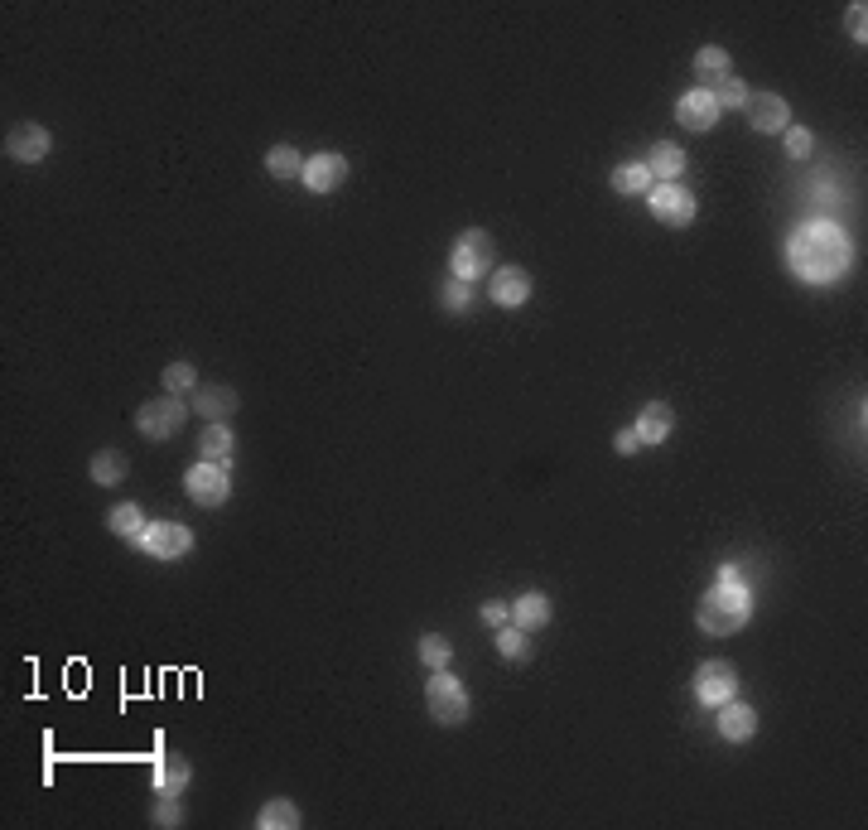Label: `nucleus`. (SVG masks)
I'll list each match as a JSON object with an SVG mask.
<instances>
[{
	"label": "nucleus",
	"instance_id": "f257e3e1",
	"mask_svg": "<svg viewBox=\"0 0 868 830\" xmlns=\"http://www.w3.org/2000/svg\"><path fill=\"white\" fill-rule=\"evenodd\" d=\"M787 261H791V271H796L801 280L825 285V280H835V276H844V271H849L854 251H849V237H844L835 222L815 218V222H801V227L791 232Z\"/></svg>",
	"mask_w": 868,
	"mask_h": 830
},
{
	"label": "nucleus",
	"instance_id": "f03ea898",
	"mask_svg": "<svg viewBox=\"0 0 868 830\" xmlns=\"http://www.w3.org/2000/svg\"><path fill=\"white\" fill-rule=\"evenodd\" d=\"M700 628L714 637H729L738 633L748 618H753V594H748V584L733 580V584H714L705 599H700Z\"/></svg>",
	"mask_w": 868,
	"mask_h": 830
},
{
	"label": "nucleus",
	"instance_id": "7ed1b4c3",
	"mask_svg": "<svg viewBox=\"0 0 868 830\" xmlns=\"http://www.w3.org/2000/svg\"><path fill=\"white\" fill-rule=\"evenodd\" d=\"M497 242H492V232H483V227H468L463 232L459 242H454V251H449V276L454 280H483V276H492L497 266Z\"/></svg>",
	"mask_w": 868,
	"mask_h": 830
},
{
	"label": "nucleus",
	"instance_id": "20e7f679",
	"mask_svg": "<svg viewBox=\"0 0 868 830\" xmlns=\"http://www.w3.org/2000/svg\"><path fill=\"white\" fill-rule=\"evenodd\" d=\"M184 420H189V401L184 396H155V401H145L136 411V430L145 435V440H174L179 430H184Z\"/></svg>",
	"mask_w": 868,
	"mask_h": 830
},
{
	"label": "nucleus",
	"instance_id": "39448f33",
	"mask_svg": "<svg viewBox=\"0 0 868 830\" xmlns=\"http://www.w3.org/2000/svg\"><path fill=\"white\" fill-rule=\"evenodd\" d=\"M425 705H430L434 724H444V729H454V724L468 720V691H463L459 676H449V671H430Z\"/></svg>",
	"mask_w": 868,
	"mask_h": 830
},
{
	"label": "nucleus",
	"instance_id": "423d86ee",
	"mask_svg": "<svg viewBox=\"0 0 868 830\" xmlns=\"http://www.w3.org/2000/svg\"><path fill=\"white\" fill-rule=\"evenodd\" d=\"M184 493H189L198 507H222L227 493H232V473H227V464L198 459V464L184 473Z\"/></svg>",
	"mask_w": 868,
	"mask_h": 830
},
{
	"label": "nucleus",
	"instance_id": "0eeeda50",
	"mask_svg": "<svg viewBox=\"0 0 868 830\" xmlns=\"http://www.w3.org/2000/svg\"><path fill=\"white\" fill-rule=\"evenodd\" d=\"M647 203H651V213H656V222H666V227L695 222V194L680 189V184H651Z\"/></svg>",
	"mask_w": 868,
	"mask_h": 830
},
{
	"label": "nucleus",
	"instance_id": "6e6552de",
	"mask_svg": "<svg viewBox=\"0 0 868 830\" xmlns=\"http://www.w3.org/2000/svg\"><path fill=\"white\" fill-rule=\"evenodd\" d=\"M140 546L155 555V560H179V555H189L193 531L184 522H150L145 536H140Z\"/></svg>",
	"mask_w": 868,
	"mask_h": 830
},
{
	"label": "nucleus",
	"instance_id": "1a4fd4ad",
	"mask_svg": "<svg viewBox=\"0 0 868 830\" xmlns=\"http://www.w3.org/2000/svg\"><path fill=\"white\" fill-rule=\"evenodd\" d=\"M738 695V671L733 662H705L695 671V700L700 705H724Z\"/></svg>",
	"mask_w": 868,
	"mask_h": 830
},
{
	"label": "nucleus",
	"instance_id": "9d476101",
	"mask_svg": "<svg viewBox=\"0 0 868 830\" xmlns=\"http://www.w3.org/2000/svg\"><path fill=\"white\" fill-rule=\"evenodd\" d=\"M304 189L309 194H333L338 184H348V160L338 155V150H319L314 160H304Z\"/></svg>",
	"mask_w": 868,
	"mask_h": 830
},
{
	"label": "nucleus",
	"instance_id": "9b49d317",
	"mask_svg": "<svg viewBox=\"0 0 868 830\" xmlns=\"http://www.w3.org/2000/svg\"><path fill=\"white\" fill-rule=\"evenodd\" d=\"M49 150H54V136H49V126H39V121H20V126H10V136H5V155H10V160H25V165L44 160Z\"/></svg>",
	"mask_w": 868,
	"mask_h": 830
},
{
	"label": "nucleus",
	"instance_id": "f8f14e48",
	"mask_svg": "<svg viewBox=\"0 0 868 830\" xmlns=\"http://www.w3.org/2000/svg\"><path fill=\"white\" fill-rule=\"evenodd\" d=\"M743 111H748L753 131H762V136H782V131L791 126V107L777 97V92H753Z\"/></svg>",
	"mask_w": 868,
	"mask_h": 830
},
{
	"label": "nucleus",
	"instance_id": "ddd939ff",
	"mask_svg": "<svg viewBox=\"0 0 868 830\" xmlns=\"http://www.w3.org/2000/svg\"><path fill=\"white\" fill-rule=\"evenodd\" d=\"M719 116H724V111H719V102H714L709 87H695V92H685V97L676 102V121L685 126V131H709Z\"/></svg>",
	"mask_w": 868,
	"mask_h": 830
},
{
	"label": "nucleus",
	"instance_id": "4468645a",
	"mask_svg": "<svg viewBox=\"0 0 868 830\" xmlns=\"http://www.w3.org/2000/svg\"><path fill=\"white\" fill-rule=\"evenodd\" d=\"M488 295H492V305L521 309L526 300H531V276H526L521 266H497V271H492Z\"/></svg>",
	"mask_w": 868,
	"mask_h": 830
},
{
	"label": "nucleus",
	"instance_id": "2eb2a0df",
	"mask_svg": "<svg viewBox=\"0 0 868 830\" xmlns=\"http://www.w3.org/2000/svg\"><path fill=\"white\" fill-rule=\"evenodd\" d=\"M719 734H724L729 744H748V739L758 734V710H753V705H743L738 695H733V700H724V705H719Z\"/></svg>",
	"mask_w": 868,
	"mask_h": 830
},
{
	"label": "nucleus",
	"instance_id": "dca6fc26",
	"mask_svg": "<svg viewBox=\"0 0 868 830\" xmlns=\"http://www.w3.org/2000/svg\"><path fill=\"white\" fill-rule=\"evenodd\" d=\"M647 169H651V179H656V184H676L680 174H685V150H680V145H671V140H661V145H651Z\"/></svg>",
	"mask_w": 868,
	"mask_h": 830
},
{
	"label": "nucleus",
	"instance_id": "f3484780",
	"mask_svg": "<svg viewBox=\"0 0 868 830\" xmlns=\"http://www.w3.org/2000/svg\"><path fill=\"white\" fill-rule=\"evenodd\" d=\"M184 787H189V763L179 753H160L155 758V792L160 797H179Z\"/></svg>",
	"mask_w": 868,
	"mask_h": 830
},
{
	"label": "nucleus",
	"instance_id": "a211bd4d",
	"mask_svg": "<svg viewBox=\"0 0 868 830\" xmlns=\"http://www.w3.org/2000/svg\"><path fill=\"white\" fill-rule=\"evenodd\" d=\"M193 411H198V415H213V420H227V415H237V391L203 382V387L193 391Z\"/></svg>",
	"mask_w": 868,
	"mask_h": 830
},
{
	"label": "nucleus",
	"instance_id": "6ab92c4d",
	"mask_svg": "<svg viewBox=\"0 0 868 830\" xmlns=\"http://www.w3.org/2000/svg\"><path fill=\"white\" fill-rule=\"evenodd\" d=\"M671 406L666 401H651V406H642V415H637V440L642 444H661L666 435H671Z\"/></svg>",
	"mask_w": 868,
	"mask_h": 830
},
{
	"label": "nucleus",
	"instance_id": "aec40b11",
	"mask_svg": "<svg viewBox=\"0 0 868 830\" xmlns=\"http://www.w3.org/2000/svg\"><path fill=\"white\" fill-rule=\"evenodd\" d=\"M512 623H516V628H526V633H536V628H545V623H550V599H545L541 589L521 594V599L512 604Z\"/></svg>",
	"mask_w": 868,
	"mask_h": 830
},
{
	"label": "nucleus",
	"instance_id": "412c9836",
	"mask_svg": "<svg viewBox=\"0 0 868 830\" xmlns=\"http://www.w3.org/2000/svg\"><path fill=\"white\" fill-rule=\"evenodd\" d=\"M695 78H700V87H709V92L724 83V78H733L729 73V49H719V44L700 49V54H695Z\"/></svg>",
	"mask_w": 868,
	"mask_h": 830
},
{
	"label": "nucleus",
	"instance_id": "4be33fe9",
	"mask_svg": "<svg viewBox=\"0 0 868 830\" xmlns=\"http://www.w3.org/2000/svg\"><path fill=\"white\" fill-rule=\"evenodd\" d=\"M232 430H227V420H213V425H203V435H198V454L203 459H213V464H227L232 459Z\"/></svg>",
	"mask_w": 868,
	"mask_h": 830
},
{
	"label": "nucleus",
	"instance_id": "5701e85b",
	"mask_svg": "<svg viewBox=\"0 0 868 830\" xmlns=\"http://www.w3.org/2000/svg\"><path fill=\"white\" fill-rule=\"evenodd\" d=\"M497 652H502V662H531V633L516 628V623H502L497 628Z\"/></svg>",
	"mask_w": 868,
	"mask_h": 830
},
{
	"label": "nucleus",
	"instance_id": "b1692460",
	"mask_svg": "<svg viewBox=\"0 0 868 830\" xmlns=\"http://www.w3.org/2000/svg\"><path fill=\"white\" fill-rule=\"evenodd\" d=\"M256 826H261V830H295V826H299V806L285 802V797H275V802L261 806Z\"/></svg>",
	"mask_w": 868,
	"mask_h": 830
},
{
	"label": "nucleus",
	"instance_id": "393cba45",
	"mask_svg": "<svg viewBox=\"0 0 868 830\" xmlns=\"http://www.w3.org/2000/svg\"><path fill=\"white\" fill-rule=\"evenodd\" d=\"M608 184H613V189H618V194H651V184H656V179H651V169L647 165H618L613 169V179H608Z\"/></svg>",
	"mask_w": 868,
	"mask_h": 830
},
{
	"label": "nucleus",
	"instance_id": "a878e982",
	"mask_svg": "<svg viewBox=\"0 0 868 830\" xmlns=\"http://www.w3.org/2000/svg\"><path fill=\"white\" fill-rule=\"evenodd\" d=\"M266 169H271L275 179H299L304 174V155H299L295 145H271L266 150Z\"/></svg>",
	"mask_w": 868,
	"mask_h": 830
},
{
	"label": "nucleus",
	"instance_id": "bb28decb",
	"mask_svg": "<svg viewBox=\"0 0 868 830\" xmlns=\"http://www.w3.org/2000/svg\"><path fill=\"white\" fill-rule=\"evenodd\" d=\"M92 483H102V488H116V483H126V454H116V449H102V454L92 459Z\"/></svg>",
	"mask_w": 868,
	"mask_h": 830
},
{
	"label": "nucleus",
	"instance_id": "cd10ccee",
	"mask_svg": "<svg viewBox=\"0 0 868 830\" xmlns=\"http://www.w3.org/2000/svg\"><path fill=\"white\" fill-rule=\"evenodd\" d=\"M107 526L116 531V536H126V541H140V536H145V517H140L136 502H121V507H111Z\"/></svg>",
	"mask_w": 868,
	"mask_h": 830
},
{
	"label": "nucleus",
	"instance_id": "c85d7f7f",
	"mask_svg": "<svg viewBox=\"0 0 868 830\" xmlns=\"http://www.w3.org/2000/svg\"><path fill=\"white\" fill-rule=\"evenodd\" d=\"M203 382H198V372H193V362H169L164 367V391L169 396H189V391H198Z\"/></svg>",
	"mask_w": 868,
	"mask_h": 830
},
{
	"label": "nucleus",
	"instance_id": "c756f323",
	"mask_svg": "<svg viewBox=\"0 0 868 830\" xmlns=\"http://www.w3.org/2000/svg\"><path fill=\"white\" fill-rule=\"evenodd\" d=\"M420 662L430 666V671H444V666L454 662V647H449V637H439V633H425V637H420Z\"/></svg>",
	"mask_w": 868,
	"mask_h": 830
},
{
	"label": "nucleus",
	"instance_id": "7c9ffc66",
	"mask_svg": "<svg viewBox=\"0 0 868 830\" xmlns=\"http://www.w3.org/2000/svg\"><path fill=\"white\" fill-rule=\"evenodd\" d=\"M748 87H743V78H724V83L714 87V102H719V111H743L748 107Z\"/></svg>",
	"mask_w": 868,
	"mask_h": 830
},
{
	"label": "nucleus",
	"instance_id": "2f4dec72",
	"mask_svg": "<svg viewBox=\"0 0 868 830\" xmlns=\"http://www.w3.org/2000/svg\"><path fill=\"white\" fill-rule=\"evenodd\" d=\"M473 305V285H468V280H444V309H454V314H459V309H468Z\"/></svg>",
	"mask_w": 868,
	"mask_h": 830
},
{
	"label": "nucleus",
	"instance_id": "473e14b6",
	"mask_svg": "<svg viewBox=\"0 0 868 830\" xmlns=\"http://www.w3.org/2000/svg\"><path fill=\"white\" fill-rule=\"evenodd\" d=\"M815 150V136L806 131V126H787V155L791 160H811Z\"/></svg>",
	"mask_w": 868,
	"mask_h": 830
},
{
	"label": "nucleus",
	"instance_id": "72a5a7b5",
	"mask_svg": "<svg viewBox=\"0 0 868 830\" xmlns=\"http://www.w3.org/2000/svg\"><path fill=\"white\" fill-rule=\"evenodd\" d=\"M155 826H179L184 821V811L174 806V797H160V806H155V816H150Z\"/></svg>",
	"mask_w": 868,
	"mask_h": 830
},
{
	"label": "nucleus",
	"instance_id": "f704fd0d",
	"mask_svg": "<svg viewBox=\"0 0 868 830\" xmlns=\"http://www.w3.org/2000/svg\"><path fill=\"white\" fill-rule=\"evenodd\" d=\"M483 623H492V628L512 623V604H502V599H488V604H483Z\"/></svg>",
	"mask_w": 868,
	"mask_h": 830
},
{
	"label": "nucleus",
	"instance_id": "c9c22d12",
	"mask_svg": "<svg viewBox=\"0 0 868 830\" xmlns=\"http://www.w3.org/2000/svg\"><path fill=\"white\" fill-rule=\"evenodd\" d=\"M844 20H849V34H854V39H859V44H864V20H868V10H864V0H859V5H849V15H844Z\"/></svg>",
	"mask_w": 868,
	"mask_h": 830
},
{
	"label": "nucleus",
	"instance_id": "e433bc0d",
	"mask_svg": "<svg viewBox=\"0 0 868 830\" xmlns=\"http://www.w3.org/2000/svg\"><path fill=\"white\" fill-rule=\"evenodd\" d=\"M613 444H618V454H637V449H642L637 430H618V435H613Z\"/></svg>",
	"mask_w": 868,
	"mask_h": 830
},
{
	"label": "nucleus",
	"instance_id": "4c0bfd02",
	"mask_svg": "<svg viewBox=\"0 0 868 830\" xmlns=\"http://www.w3.org/2000/svg\"><path fill=\"white\" fill-rule=\"evenodd\" d=\"M738 580V565H719V584H733Z\"/></svg>",
	"mask_w": 868,
	"mask_h": 830
}]
</instances>
